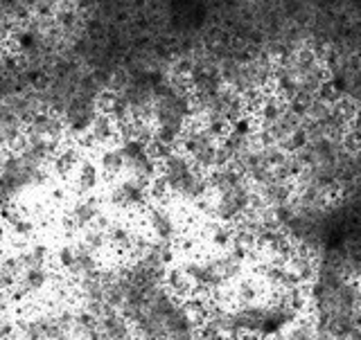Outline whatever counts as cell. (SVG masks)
<instances>
[{"mask_svg":"<svg viewBox=\"0 0 361 340\" xmlns=\"http://www.w3.org/2000/svg\"><path fill=\"white\" fill-rule=\"evenodd\" d=\"M50 178V167L25 156L20 149L0 153V208L20 206V201L39 191Z\"/></svg>","mask_w":361,"mask_h":340,"instance_id":"obj_1","label":"cell"},{"mask_svg":"<svg viewBox=\"0 0 361 340\" xmlns=\"http://www.w3.org/2000/svg\"><path fill=\"white\" fill-rule=\"evenodd\" d=\"M158 178L167 187L169 199L195 208L208 199V174L201 172L178 146L158 160Z\"/></svg>","mask_w":361,"mask_h":340,"instance_id":"obj_2","label":"cell"},{"mask_svg":"<svg viewBox=\"0 0 361 340\" xmlns=\"http://www.w3.org/2000/svg\"><path fill=\"white\" fill-rule=\"evenodd\" d=\"M102 201H104V206L120 214H135V212H145L152 206V194H149V185L142 183V180L120 176L116 180H109Z\"/></svg>","mask_w":361,"mask_h":340,"instance_id":"obj_3","label":"cell"},{"mask_svg":"<svg viewBox=\"0 0 361 340\" xmlns=\"http://www.w3.org/2000/svg\"><path fill=\"white\" fill-rule=\"evenodd\" d=\"M142 230L152 237L154 241L174 244L178 248L180 237H183V221L176 214V210L167 203H152L145 212Z\"/></svg>","mask_w":361,"mask_h":340,"instance_id":"obj_4","label":"cell"},{"mask_svg":"<svg viewBox=\"0 0 361 340\" xmlns=\"http://www.w3.org/2000/svg\"><path fill=\"white\" fill-rule=\"evenodd\" d=\"M109 219V214L104 212V201H102L97 194L93 196H75V201L68 206L63 225L68 228V232L73 234H82L84 230L93 228V225H99Z\"/></svg>","mask_w":361,"mask_h":340,"instance_id":"obj_5","label":"cell"},{"mask_svg":"<svg viewBox=\"0 0 361 340\" xmlns=\"http://www.w3.org/2000/svg\"><path fill=\"white\" fill-rule=\"evenodd\" d=\"M84 149L77 142H63L59 149L54 151L52 163H50V174L56 176L59 180H71L73 174L77 172L79 163L84 160Z\"/></svg>","mask_w":361,"mask_h":340,"instance_id":"obj_6","label":"cell"},{"mask_svg":"<svg viewBox=\"0 0 361 340\" xmlns=\"http://www.w3.org/2000/svg\"><path fill=\"white\" fill-rule=\"evenodd\" d=\"M102 180H104V176H102L97 163L93 160V158L84 156V160L79 163L77 172L71 178V185H73L75 196H93L99 189Z\"/></svg>","mask_w":361,"mask_h":340,"instance_id":"obj_7","label":"cell"},{"mask_svg":"<svg viewBox=\"0 0 361 340\" xmlns=\"http://www.w3.org/2000/svg\"><path fill=\"white\" fill-rule=\"evenodd\" d=\"M95 163L99 167L102 176H104V180H116V178L124 176V158H122L118 142L102 146Z\"/></svg>","mask_w":361,"mask_h":340,"instance_id":"obj_8","label":"cell"}]
</instances>
